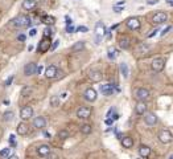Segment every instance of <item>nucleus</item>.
Returning a JSON list of instances; mask_svg holds the SVG:
<instances>
[{
    "mask_svg": "<svg viewBox=\"0 0 173 159\" xmlns=\"http://www.w3.org/2000/svg\"><path fill=\"white\" fill-rule=\"evenodd\" d=\"M32 24V21H30V17L26 16V15H20L15 17V19L12 20L11 25L15 26V28H20V29H24V28H28Z\"/></svg>",
    "mask_w": 173,
    "mask_h": 159,
    "instance_id": "nucleus-1",
    "label": "nucleus"
},
{
    "mask_svg": "<svg viewBox=\"0 0 173 159\" xmlns=\"http://www.w3.org/2000/svg\"><path fill=\"white\" fill-rule=\"evenodd\" d=\"M106 35V26L102 21H98L95 25V43L96 44H100L102 41V37Z\"/></svg>",
    "mask_w": 173,
    "mask_h": 159,
    "instance_id": "nucleus-2",
    "label": "nucleus"
},
{
    "mask_svg": "<svg viewBox=\"0 0 173 159\" xmlns=\"http://www.w3.org/2000/svg\"><path fill=\"white\" fill-rule=\"evenodd\" d=\"M159 141H160L161 143H171L173 142V134L169 131V130H161L160 132H159Z\"/></svg>",
    "mask_w": 173,
    "mask_h": 159,
    "instance_id": "nucleus-3",
    "label": "nucleus"
},
{
    "mask_svg": "<svg viewBox=\"0 0 173 159\" xmlns=\"http://www.w3.org/2000/svg\"><path fill=\"white\" fill-rule=\"evenodd\" d=\"M168 20V15L165 12H157V13H155L153 15V17H152V23L155 24V25H161V24H164L165 21Z\"/></svg>",
    "mask_w": 173,
    "mask_h": 159,
    "instance_id": "nucleus-4",
    "label": "nucleus"
},
{
    "mask_svg": "<svg viewBox=\"0 0 173 159\" xmlns=\"http://www.w3.org/2000/svg\"><path fill=\"white\" fill-rule=\"evenodd\" d=\"M33 117V109L30 106H24L23 109L20 110V118L21 121H28Z\"/></svg>",
    "mask_w": 173,
    "mask_h": 159,
    "instance_id": "nucleus-5",
    "label": "nucleus"
},
{
    "mask_svg": "<svg viewBox=\"0 0 173 159\" xmlns=\"http://www.w3.org/2000/svg\"><path fill=\"white\" fill-rule=\"evenodd\" d=\"M126 25H127L128 29H131V31H137V29H140L141 23H140V20L137 19V17H131V19H128V20L126 21Z\"/></svg>",
    "mask_w": 173,
    "mask_h": 159,
    "instance_id": "nucleus-6",
    "label": "nucleus"
},
{
    "mask_svg": "<svg viewBox=\"0 0 173 159\" xmlns=\"http://www.w3.org/2000/svg\"><path fill=\"white\" fill-rule=\"evenodd\" d=\"M90 116H91V108H88V106H81L77 110V117L81 119H86Z\"/></svg>",
    "mask_w": 173,
    "mask_h": 159,
    "instance_id": "nucleus-7",
    "label": "nucleus"
},
{
    "mask_svg": "<svg viewBox=\"0 0 173 159\" xmlns=\"http://www.w3.org/2000/svg\"><path fill=\"white\" fill-rule=\"evenodd\" d=\"M151 66H152V70L155 73H159V72H161V70L164 69V66H165V63H164V60L163 59H155L152 61V64H151Z\"/></svg>",
    "mask_w": 173,
    "mask_h": 159,
    "instance_id": "nucleus-8",
    "label": "nucleus"
},
{
    "mask_svg": "<svg viewBox=\"0 0 173 159\" xmlns=\"http://www.w3.org/2000/svg\"><path fill=\"white\" fill-rule=\"evenodd\" d=\"M144 122L147 123L148 126H153L157 123V116L152 112L149 113H144Z\"/></svg>",
    "mask_w": 173,
    "mask_h": 159,
    "instance_id": "nucleus-9",
    "label": "nucleus"
},
{
    "mask_svg": "<svg viewBox=\"0 0 173 159\" xmlns=\"http://www.w3.org/2000/svg\"><path fill=\"white\" fill-rule=\"evenodd\" d=\"M135 96L139 101H147L149 98V90L145 89V88H139V89L136 90Z\"/></svg>",
    "mask_w": 173,
    "mask_h": 159,
    "instance_id": "nucleus-10",
    "label": "nucleus"
},
{
    "mask_svg": "<svg viewBox=\"0 0 173 159\" xmlns=\"http://www.w3.org/2000/svg\"><path fill=\"white\" fill-rule=\"evenodd\" d=\"M37 73V64L36 63H29L24 66V74L26 77L32 76V74H36Z\"/></svg>",
    "mask_w": 173,
    "mask_h": 159,
    "instance_id": "nucleus-11",
    "label": "nucleus"
},
{
    "mask_svg": "<svg viewBox=\"0 0 173 159\" xmlns=\"http://www.w3.org/2000/svg\"><path fill=\"white\" fill-rule=\"evenodd\" d=\"M83 97H85V100L88 101V102H94L98 96H96V90H95V89H92V88H88V89H86Z\"/></svg>",
    "mask_w": 173,
    "mask_h": 159,
    "instance_id": "nucleus-12",
    "label": "nucleus"
},
{
    "mask_svg": "<svg viewBox=\"0 0 173 159\" xmlns=\"http://www.w3.org/2000/svg\"><path fill=\"white\" fill-rule=\"evenodd\" d=\"M99 90L103 96H111L115 92V86L112 85V84H106V85H100Z\"/></svg>",
    "mask_w": 173,
    "mask_h": 159,
    "instance_id": "nucleus-13",
    "label": "nucleus"
},
{
    "mask_svg": "<svg viewBox=\"0 0 173 159\" xmlns=\"http://www.w3.org/2000/svg\"><path fill=\"white\" fill-rule=\"evenodd\" d=\"M49 48H50V39L42 37V40L38 44V52L40 53H45L48 49H49Z\"/></svg>",
    "mask_w": 173,
    "mask_h": 159,
    "instance_id": "nucleus-14",
    "label": "nucleus"
},
{
    "mask_svg": "<svg viewBox=\"0 0 173 159\" xmlns=\"http://www.w3.org/2000/svg\"><path fill=\"white\" fill-rule=\"evenodd\" d=\"M88 78H90L92 82H99V81H102V78H103V74H102L100 70H91V72L88 73Z\"/></svg>",
    "mask_w": 173,
    "mask_h": 159,
    "instance_id": "nucleus-15",
    "label": "nucleus"
},
{
    "mask_svg": "<svg viewBox=\"0 0 173 159\" xmlns=\"http://www.w3.org/2000/svg\"><path fill=\"white\" fill-rule=\"evenodd\" d=\"M57 74H58V69H57V66H54V65L48 66L46 70H45V77L46 78H54V77H57Z\"/></svg>",
    "mask_w": 173,
    "mask_h": 159,
    "instance_id": "nucleus-16",
    "label": "nucleus"
},
{
    "mask_svg": "<svg viewBox=\"0 0 173 159\" xmlns=\"http://www.w3.org/2000/svg\"><path fill=\"white\" fill-rule=\"evenodd\" d=\"M33 126L36 129H44L46 126V119L44 117H36L33 119Z\"/></svg>",
    "mask_w": 173,
    "mask_h": 159,
    "instance_id": "nucleus-17",
    "label": "nucleus"
},
{
    "mask_svg": "<svg viewBox=\"0 0 173 159\" xmlns=\"http://www.w3.org/2000/svg\"><path fill=\"white\" fill-rule=\"evenodd\" d=\"M37 154L40 157H48L50 154V146L49 145H41L37 149Z\"/></svg>",
    "mask_w": 173,
    "mask_h": 159,
    "instance_id": "nucleus-18",
    "label": "nucleus"
},
{
    "mask_svg": "<svg viewBox=\"0 0 173 159\" xmlns=\"http://www.w3.org/2000/svg\"><path fill=\"white\" fill-rule=\"evenodd\" d=\"M147 108L148 106L145 104V101H139L135 106V110L137 114H144V113H147Z\"/></svg>",
    "mask_w": 173,
    "mask_h": 159,
    "instance_id": "nucleus-19",
    "label": "nucleus"
},
{
    "mask_svg": "<svg viewBox=\"0 0 173 159\" xmlns=\"http://www.w3.org/2000/svg\"><path fill=\"white\" fill-rule=\"evenodd\" d=\"M119 47H120L122 49H128V48L131 47V40H130V37L122 36L120 39H119Z\"/></svg>",
    "mask_w": 173,
    "mask_h": 159,
    "instance_id": "nucleus-20",
    "label": "nucleus"
},
{
    "mask_svg": "<svg viewBox=\"0 0 173 159\" xmlns=\"http://www.w3.org/2000/svg\"><path fill=\"white\" fill-rule=\"evenodd\" d=\"M28 125H26L25 122H20L19 125H17L16 127V131H17V134L19 135H26L28 134Z\"/></svg>",
    "mask_w": 173,
    "mask_h": 159,
    "instance_id": "nucleus-21",
    "label": "nucleus"
},
{
    "mask_svg": "<svg viewBox=\"0 0 173 159\" xmlns=\"http://www.w3.org/2000/svg\"><path fill=\"white\" fill-rule=\"evenodd\" d=\"M139 155L141 158H148L151 155V147H148L145 145H141L139 147Z\"/></svg>",
    "mask_w": 173,
    "mask_h": 159,
    "instance_id": "nucleus-22",
    "label": "nucleus"
},
{
    "mask_svg": "<svg viewBox=\"0 0 173 159\" xmlns=\"http://www.w3.org/2000/svg\"><path fill=\"white\" fill-rule=\"evenodd\" d=\"M37 6V2L36 0H24L23 2V8L25 11H30V10H33L34 7Z\"/></svg>",
    "mask_w": 173,
    "mask_h": 159,
    "instance_id": "nucleus-23",
    "label": "nucleus"
},
{
    "mask_svg": "<svg viewBox=\"0 0 173 159\" xmlns=\"http://www.w3.org/2000/svg\"><path fill=\"white\" fill-rule=\"evenodd\" d=\"M122 145L124 149H131L134 146V139L131 137H124V138H122Z\"/></svg>",
    "mask_w": 173,
    "mask_h": 159,
    "instance_id": "nucleus-24",
    "label": "nucleus"
},
{
    "mask_svg": "<svg viewBox=\"0 0 173 159\" xmlns=\"http://www.w3.org/2000/svg\"><path fill=\"white\" fill-rule=\"evenodd\" d=\"M119 69H120L122 76L124 78H128V76H130V69H128V65L126 63H120V65H119Z\"/></svg>",
    "mask_w": 173,
    "mask_h": 159,
    "instance_id": "nucleus-25",
    "label": "nucleus"
},
{
    "mask_svg": "<svg viewBox=\"0 0 173 159\" xmlns=\"http://www.w3.org/2000/svg\"><path fill=\"white\" fill-rule=\"evenodd\" d=\"M118 55H119V52H118L116 48L110 47L108 49H107V56H108V59H110V60H115V59L118 57Z\"/></svg>",
    "mask_w": 173,
    "mask_h": 159,
    "instance_id": "nucleus-26",
    "label": "nucleus"
},
{
    "mask_svg": "<svg viewBox=\"0 0 173 159\" xmlns=\"http://www.w3.org/2000/svg\"><path fill=\"white\" fill-rule=\"evenodd\" d=\"M83 48H85V43H83V41H78V43L74 44L72 49L74 52H81V51H83Z\"/></svg>",
    "mask_w": 173,
    "mask_h": 159,
    "instance_id": "nucleus-27",
    "label": "nucleus"
},
{
    "mask_svg": "<svg viewBox=\"0 0 173 159\" xmlns=\"http://www.w3.org/2000/svg\"><path fill=\"white\" fill-rule=\"evenodd\" d=\"M91 130H92L91 129V125H88V123H85V125L81 126V132H82V134H85V135L90 134Z\"/></svg>",
    "mask_w": 173,
    "mask_h": 159,
    "instance_id": "nucleus-28",
    "label": "nucleus"
},
{
    "mask_svg": "<svg viewBox=\"0 0 173 159\" xmlns=\"http://www.w3.org/2000/svg\"><path fill=\"white\" fill-rule=\"evenodd\" d=\"M42 21L45 23L48 26L49 25H52V24H54V21H56V19L53 16H49V15H46V16H44V19H42Z\"/></svg>",
    "mask_w": 173,
    "mask_h": 159,
    "instance_id": "nucleus-29",
    "label": "nucleus"
},
{
    "mask_svg": "<svg viewBox=\"0 0 173 159\" xmlns=\"http://www.w3.org/2000/svg\"><path fill=\"white\" fill-rule=\"evenodd\" d=\"M50 106H53V108L60 106V97L58 96H52L50 97Z\"/></svg>",
    "mask_w": 173,
    "mask_h": 159,
    "instance_id": "nucleus-30",
    "label": "nucleus"
},
{
    "mask_svg": "<svg viewBox=\"0 0 173 159\" xmlns=\"http://www.w3.org/2000/svg\"><path fill=\"white\" fill-rule=\"evenodd\" d=\"M32 90H33V89H32V86L26 85V86L23 88V90H21V96H23V97H28V96H30Z\"/></svg>",
    "mask_w": 173,
    "mask_h": 159,
    "instance_id": "nucleus-31",
    "label": "nucleus"
},
{
    "mask_svg": "<svg viewBox=\"0 0 173 159\" xmlns=\"http://www.w3.org/2000/svg\"><path fill=\"white\" fill-rule=\"evenodd\" d=\"M149 51H151V47L147 45V44H140L139 45V53H144V55H147Z\"/></svg>",
    "mask_w": 173,
    "mask_h": 159,
    "instance_id": "nucleus-32",
    "label": "nucleus"
},
{
    "mask_svg": "<svg viewBox=\"0 0 173 159\" xmlns=\"http://www.w3.org/2000/svg\"><path fill=\"white\" fill-rule=\"evenodd\" d=\"M52 35H53V29L50 28V26H46V28L44 29V32H42V37L50 39V37H52Z\"/></svg>",
    "mask_w": 173,
    "mask_h": 159,
    "instance_id": "nucleus-33",
    "label": "nucleus"
},
{
    "mask_svg": "<svg viewBox=\"0 0 173 159\" xmlns=\"http://www.w3.org/2000/svg\"><path fill=\"white\" fill-rule=\"evenodd\" d=\"M13 117H15L13 112H6V113H4V116H3V119H4L6 122H8V121H12Z\"/></svg>",
    "mask_w": 173,
    "mask_h": 159,
    "instance_id": "nucleus-34",
    "label": "nucleus"
},
{
    "mask_svg": "<svg viewBox=\"0 0 173 159\" xmlns=\"http://www.w3.org/2000/svg\"><path fill=\"white\" fill-rule=\"evenodd\" d=\"M58 138L62 139V141L68 139V138H69V131H66V130H61V131H58Z\"/></svg>",
    "mask_w": 173,
    "mask_h": 159,
    "instance_id": "nucleus-35",
    "label": "nucleus"
},
{
    "mask_svg": "<svg viewBox=\"0 0 173 159\" xmlns=\"http://www.w3.org/2000/svg\"><path fill=\"white\" fill-rule=\"evenodd\" d=\"M11 154V149H3L2 151H0V157L2 158H8Z\"/></svg>",
    "mask_w": 173,
    "mask_h": 159,
    "instance_id": "nucleus-36",
    "label": "nucleus"
},
{
    "mask_svg": "<svg viewBox=\"0 0 173 159\" xmlns=\"http://www.w3.org/2000/svg\"><path fill=\"white\" fill-rule=\"evenodd\" d=\"M10 145L12 146V147H16V137L15 135H13V134H11L10 135Z\"/></svg>",
    "mask_w": 173,
    "mask_h": 159,
    "instance_id": "nucleus-37",
    "label": "nucleus"
},
{
    "mask_svg": "<svg viewBox=\"0 0 173 159\" xmlns=\"http://www.w3.org/2000/svg\"><path fill=\"white\" fill-rule=\"evenodd\" d=\"M13 80H15V77H13V76H10V77H8V78L6 80V82H4V86H10L11 84L13 82Z\"/></svg>",
    "mask_w": 173,
    "mask_h": 159,
    "instance_id": "nucleus-38",
    "label": "nucleus"
},
{
    "mask_svg": "<svg viewBox=\"0 0 173 159\" xmlns=\"http://www.w3.org/2000/svg\"><path fill=\"white\" fill-rule=\"evenodd\" d=\"M58 44H60V40H56V41L50 45V49H52V51H56V49H57V47H58Z\"/></svg>",
    "mask_w": 173,
    "mask_h": 159,
    "instance_id": "nucleus-39",
    "label": "nucleus"
},
{
    "mask_svg": "<svg viewBox=\"0 0 173 159\" xmlns=\"http://www.w3.org/2000/svg\"><path fill=\"white\" fill-rule=\"evenodd\" d=\"M75 31H77V32H82V33H83V32H87L88 29H87V26H83V25H82V26H78V28L75 29Z\"/></svg>",
    "mask_w": 173,
    "mask_h": 159,
    "instance_id": "nucleus-40",
    "label": "nucleus"
},
{
    "mask_svg": "<svg viewBox=\"0 0 173 159\" xmlns=\"http://www.w3.org/2000/svg\"><path fill=\"white\" fill-rule=\"evenodd\" d=\"M74 31H75V28L73 25H68V26H66V32H68V33H73Z\"/></svg>",
    "mask_w": 173,
    "mask_h": 159,
    "instance_id": "nucleus-41",
    "label": "nucleus"
},
{
    "mask_svg": "<svg viewBox=\"0 0 173 159\" xmlns=\"http://www.w3.org/2000/svg\"><path fill=\"white\" fill-rule=\"evenodd\" d=\"M17 40H19V41H25V40H26V36H25V35L24 33H21V35H19V36H17Z\"/></svg>",
    "mask_w": 173,
    "mask_h": 159,
    "instance_id": "nucleus-42",
    "label": "nucleus"
},
{
    "mask_svg": "<svg viewBox=\"0 0 173 159\" xmlns=\"http://www.w3.org/2000/svg\"><path fill=\"white\" fill-rule=\"evenodd\" d=\"M172 29V26L169 25V26H167V28L165 29H163V32H161V36H165V35L168 33V31H171Z\"/></svg>",
    "mask_w": 173,
    "mask_h": 159,
    "instance_id": "nucleus-43",
    "label": "nucleus"
},
{
    "mask_svg": "<svg viewBox=\"0 0 173 159\" xmlns=\"http://www.w3.org/2000/svg\"><path fill=\"white\" fill-rule=\"evenodd\" d=\"M157 32H159V28H155V31H152V33H149V35H148V37H153V36H156Z\"/></svg>",
    "mask_w": 173,
    "mask_h": 159,
    "instance_id": "nucleus-44",
    "label": "nucleus"
},
{
    "mask_svg": "<svg viewBox=\"0 0 173 159\" xmlns=\"http://www.w3.org/2000/svg\"><path fill=\"white\" fill-rule=\"evenodd\" d=\"M104 123H106L107 126H111V125H112V119H111V118H106Z\"/></svg>",
    "mask_w": 173,
    "mask_h": 159,
    "instance_id": "nucleus-45",
    "label": "nucleus"
},
{
    "mask_svg": "<svg viewBox=\"0 0 173 159\" xmlns=\"http://www.w3.org/2000/svg\"><path fill=\"white\" fill-rule=\"evenodd\" d=\"M114 11L116 12V13H119V12H122V11H123V8H122V7H119V6H115V7H114Z\"/></svg>",
    "mask_w": 173,
    "mask_h": 159,
    "instance_id": "nucleus-46",
    "label": "nucleus"
},
{
    "mask_svg": "<svg viewBox=\"0 0 173 159\" xmlns=\"http://www.w3.org/2000/svg\"><path fill=\"white\" fill-rule=\"evenodd\" d=\"M36 33H37V31L34 29V28L29 31V36H32V37H33V36H36Z\"/></svg>",
    "mask_w": 173,
    "mask_h": 159,
    "instance_id": "nucleus-47",
    "label": "nucleus"
},
{
    "mask_svg": "<svg viewBox=\"0 0 173 159\" xmlns=\"http://www.w3.org/2000/svg\"><path fill=\"white\" fill-rule=\"evenodd\" d=\"M72 23H73L72 19H70L69 16H66V24H68V25H72Z\"/></svg>",
    "mask_w": 173,
    "mask_h": 159,
    "instance_id": "nucleus-48",
    "label": "nucleus"
},
{
    "mask_svg": "<svg viewBox=\"0 0 173 159\" xmlns=\"http://www.w3.org/2000/svg\"><path fill=\"white\" fill-rule=\"evenodd\" d=\"M8 159H19L17 155H12V157H8Z\"/></svg>",
    "mask_w": 173,
    "mask_h": 159,
    "instance_id": "nucleus-49",
    "label": "nucleus"
},
{
    "mask_svg": "<svg viewBox=\"0 0 173 159\" xmlns=\"http://www.w3.org/2000/svg\"><path fill=\"white\" fill-rule=\"evenodd\" d=\"M157 0H151V2H148V4H156Z\"/></svg>",
    "mask_w": 173,
    "mask_h": 159,
    "instance_id": "nucleus-50",
    "label": "nucleus"
},
{
    "mask_svg": "<svg viewBox=\"0 0 173 159\" xmlns=\"http://www.w3.org/2000/svg\"><path fill=\"white\" fill-rule=\"evenodd\" d=\"M61 97H62V98H66V97H68V93H62Z\"/></svg>",
    "mask_w": 173,
    "mask_h": 159,
    "instance_id": "nucleus-51",
    "label": "nucleus"
},
{
    "mask_svg": "<svg viewBox=\"0 0 173 159\" xmlns=\"http://www.w3.org/2000/svg\"><path fill=\"white\" fill-rule=\"evenodd\" d=\"M168 2V4H169V6H173V0H167Z\"/></svg>",
    "mask_w": 173,
    "mask_h": 159,
    "instance_id": "nucleus-52",
    "label": "nucleus"
},
{
    "mask_svg": "<svg viewBox=\"0 0 173 159\" xmlns=\"http://www.w3.org/2000/svg\"><path fill=\"white\" fill-rule=\"evenodd\" d=\"M168 159H173V154H171V155L168 157Z\"/></svg>",
    "mask_w": 173,
    "mask_h": 159,
    "instance_id": "nucleus-53",
    "label": "nucleus"
}]
</instances>
